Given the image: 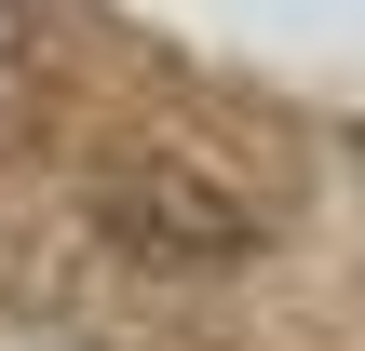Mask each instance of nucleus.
Masks as SVG:
<instances>
[{
  "label": "nucleus",
  "mask_w": 365,
  "mask_h": 351,
  "mask_svg": "<svg viewBox=\"0 0 365 351\" xmlns=\"http://www.w3.org/2000/svg\"><path fill=\"white\" fill-rule=\"evenodd\" d=\"M0 41H14V27H0Z\"/></svg>",
  "instance_id": "obj_1"
}]
</instances>
